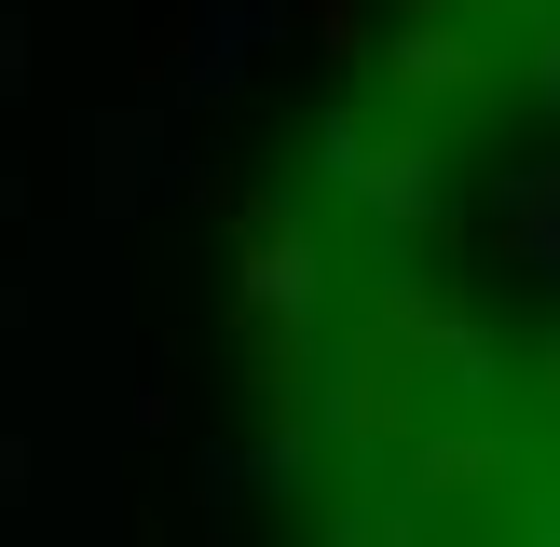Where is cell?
<instances>
[{
  "label": "cell",
  "instance_id": "obj_1",
  "mask_svg": "<svg viewBox=\"0 0 560 547\" xmlns=\"http://www.w3.org/2000/svg\"><path fill=\"white\" fill-rule=\"evenodd\" d=\"M246 547H560V0H370L233 219Z\"/></svg>",
  "mask_w": 560,
  "mask_h": 547
}]
</instances>
